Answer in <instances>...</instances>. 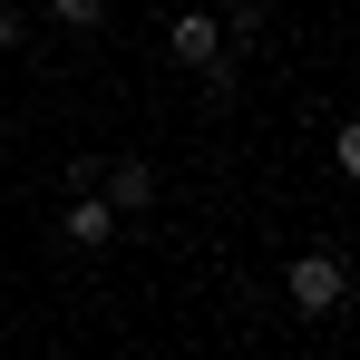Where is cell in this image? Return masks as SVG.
<instances>
[{
  "instance_id": "obj_4",
  "label": "cell",
  "mask_w": 360,
  "mask_h": 360,
  "mask_svg": "<svg viewBox=\"0 0 360 360\" xmlns=\"http://www.w3.org/2000/svg\"><path fill=\"white\" fill-rule=\"evenodd\" d=\"M59 234H68V243H88V253H98V243H117V205H108L98 185H68V205H59Z\"/></svg>"
},
{
  "instance_id": "obj_6",
  "label": "cell",
  "mask_w": 360,
  "mask_h": 360,
  "mask_svg": "<svg viewBox=\"0 0 360 360\" xmlns=\"http://www.w3.org/2000/svg\"><path fill=\"white\" fill-rule=\"evenodd\" d=\"M49 20H59V30H98V20H108V0H49Z\"/></svg>"
},
{
  "instance_id": "obj_2",
  "label": "cell",
  "mask_w": 360,
  "mask_h": 360,
  "mask_svg": "<svg viewBox=\"0 0 360 360\" xmlns=\"http://www.w3.org/2000/svg\"><path fill=\"white\" fill-rule=\"evenodd\" d=\"M98 195H108L117 214H156V195H166V176H156L146 156H117V166H98Z\"/></svg>"
},
{
  "instance_id": "obj_1",
  "label": "cell",
  "mask_w": 360,
  "mask_h": 360,
  "mask_svg": "<svg viewBox=\"0 0 360 360\" xmlns=\"http://www.w3.org/2000/svg\"><path fill=\"white\" fill-rule=\"evenodd\" d=\"M283 302H292L302 321H331V311L351 302V263H341L331 243H311V253H292V263H283Z\"/></svg>"
},
{
  "instance_id": "obj_5",
  "label": "cell",
  "mask_w": 360,
  "mask_h": 360,
  "mask_svg": "<svg viewBox=\"0 0 360 360\" xmlns=\"http://www.w3.org/2000/svg\"><path fill=\"white\" fill-rule=\"evenodd\" d=\"M331 166L360 185V117H341V127H331Z\"/></svg>"
},
{
  "instance_id": "obj_3",
  "label": "cell",
  "mask_w": 360,
  "mask_h": 360,
  "mask_svg": "<svg viewBox=\"0 0 360 360\" xmlns=\"http://www.w3.org/2000/svg\"><path fill=\"white\" fill-rule=\"evenodd\" d=\"M166 49H176V59L205 78V68L224 59V20H214V10H176V20H166Z\"/></svg>"
},
{
  "instance_id": "obj_7",
  "label": "cell",
  "mask_w": 360,
  "mask_h": 360,
  "mask_svg": "<svg viewBox=\"0 0 360 360\" xmlns=\"http://www.w3.org/2000/svg\"><path fill=\"white\" fill-rule=\"evenodd\" d=\"M20 39H30V20H20V10L0 0V49H20Z\"/></svg>"
}]
</instances>
